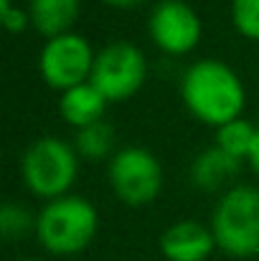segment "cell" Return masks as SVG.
Instances as JSON below:
<instances>
[{"label":"cell","instance_id":"obj_7","mask_svg":"<svg viewBox=\"0 0 259 261\" xmlns=\"http://www.w3.org/2000/svg\"><path fill=\"white\" fill-rule=\"evenodd\" d=\"M94 56L89 41L79 33H64L56 38H49V43L41 48L38 69L49 87L59 89L61 94L69 89L89 82Z\"/></svg>","mask_w":259,"mask_h":261},{"label":"cell","instance_id":"obj_9","mask_svg":"<svg viewBox=\"0 0 259 261\" xmlns=\"http://www.w3.org/2000/svg\"><path fill=\"white\" fill-rule=\"evenodd\" d=\"M214 249V231L198 221H178L160 236V251L168 261H206Z\"/></svg>","mask_w":259,"mask_h":261},{"label":"cell","instance_id":"obj_18","mask_svg":"<svg viewBox=\"0 0 259 261\" xmlns=\"http://www.w3.org/2000/svg\"><path fill=\"white\" fill-rule=\"evenodd\" d=\"M249 165L254 168V173L259 175V127H257V137H254V147L249 152Z\"/></svg>","mask_w":259,"mask_h":261},{"label":"cell","instance_id":"obj_12","mask_svg":"<svg viewBox=\"0 0 259 261\" xmlns=\"http://www.w3.org/2000/svg\"><path fill=\"white\" fill-rule=\"evenodd\" d=\"M239 163L242 160L226 155L224 150H219L214 145V147L203 150L193 160V165H191V180L201 190H208V193L211 190H219L221 185H226L234 175L239 173Z\"/></svg>","mask_w":259,"mask_h":261},{"label":"cell","instance_id":"obj_13","mask_svg":"<svg viewBox=\"0 0 259 261\" xmlns=\"http://www.w3.org/2000/svg\"><path fill=\"white\" fill-rule=\"evenodd\" d=\"M254 137H257V127L239 117V119H231L216 129V147L237 160H244V158L249 160V152L254 147Z\"/></svg>","mask_w":259,"mask_h":261},{"label":"cell","instance_id":"obj_10","mask_svg":"<svg viewBox=\"0 0 259 261\" xmlns=\"http://www.w3.org/2000/svg\"><path fill=\"white\" fill-rule=\"evenodd\" d=\"M79 10H82V0H31L28 18L41 36L56 38L69 33Z\"/></svg>","mask_w":259,"mask_h":261},{"label":"cell","instance_id":"obj_16","mask_svg":"<svg viewBox=\"0 0 259 261\" xmlns=\"http://www.w3.org/2000/svg\"><path fill=\"white\" fill-rule=\"evenodd\" d=\"M31 228V216L18 203H5L0 208V233L5 239H20Z\"/></svg>","mask_w":259,"mask_h":261},{"label":"cell","instance_id":"obj_6","mask_svg":"<svg viewBox=\"0 0 259 261\" xmlns=\"http://www.w3.org/2000/svg\"><path fill=\"white\" fill-rule=\"evenodd\" d=\"M109 185L127 205L150 203L163 188V168L143 147H122L109 163Z\"/></svg>","mask_w":259,"mask_h":261},{"label":"cell","instance_id":"obj_8","mask_svg":"<svg viewBox=\"0 0 259 261\" xmlns=\"http://www.w3.org/2000/svg\"><path fill=\"white\" fill-rule=\"evenodd\" d=\"M148 28L155 46L171 56L193 51L201 41V20L183 0H160L150 13Z\"/></svg>","mask_w":259,"mask_h":261},{"label":"cell","instance_id":"obj_5","mask_svg":"<svg viewBox=\"0 0 259 261\" xmlns=\"http://www.w3.org/2000/svg\"><path fill=\"white\" fill-rule=\"evenodd\" d=\"M145 74H148V64L143 51L130 41H114L107 43L94 56L89 84L107 101H120L132 96L143 87Z\"/></svg>","mask_w":259,"mask_h":261},{"label":"cell","instance_id":"obj_3","mask_svg":"<svg viewBox=\"0 0 259 261\" xmlns=\"http://www.w3.org/2000/svg\"><path fill=\"white\" fill-rule=\"evenodd\" d=\"M97 211L79 195L49 200L36 218V236L41 246L56 256H74L84 251L97 233Z\"/></svg>","mask_w":259,"mask_h":261},{"label":"cell","instance_id":"obj_17","mask_svg":"<svg viewBox=\"0 0 259 261\" xmlns=\"http://www.w3.org/2000/svg\"><path fill=\"white\" fill-rule=\"evenodd\" d=\"M28 20H31V18H28L20 8H10V10H5V13H3V23L8 25V31H10V33H20V31L28 25Z\"/></svg>","mask_w":259,"mask_h":261},{"label":"cell","instance_id":"obj_15","mask_svg":"<svg viewBox=\"0 0 259 261\" xmlns=\"http://www.w3.org/2000/svg\"><path fill=\"white\" fill-rule=\"evenodd\" d=\"M231 20L242 36L259 41V0H231Z\"/></svg>","mask_w":259,"mask_h":261},{"label":"cell","instance_id":"obj_19","mask_svg":"<svg viewBox=\"0 0 259 261\" xmlns=\"http://www.w3.org/2000/svg\"><path fill=\"white\" fill-rule=\"evenodd\" d=\"M104 3H109V5H114V8H135V5H140V3H145V0H104Z\"/></svg>","mask_w":259,"mask_h":261},{"label":"cell","instance_id":"obj_11","mask_svg":"<svg viewBox=\"0 0 259 261\" xmlns=\"http://www.w3.org/2000/svg\"><path fill=\"white\" fill-rule=\"evenodd\" d=\"M59 109H61V117L69 124L84 129V127L94 124V122H102L104 109H107V99L91 87L89 82H84V84H79V87H74L61 94Z\"/></svg>","mask_w":259,"mask_h":261},{"label":"cell","instance_id":"obj_2","mask_svg":"<svg viewBox=\"0 0 259 261\" xmlns=\"http://www.w3.org/2000/svg\"><path fill=\"white\" fill-rule=\"evenodd\" d=\"M216 246L234 256L249 259L259 254V190L252 185L229 188L211 216Z\"/></svg>","mask_w":259,"mask_h":261},{"label":"cell","instance_id":"obj_14","mask_svg":"<svg viewBox=\"0 0 259 261\" xmlns=\"http://www.w3.org/2000/svg\"><path fill=\"white\" fill-rule=\"evenodd\" d=\"M112 142H114V135H112V127L102 119V122H94L84 129L77 132V152L84 155L89 160H99L104 158L109 150H112Z\"/></svg>","mask_w":259,"mask_h":261},{"label":"cell","instance_id":"obj_4","mask_svg":"<svg viewBox=\"0 0 259 261\" xmlns=\"http://www.w3.org/2000/svg\"><path fill=\"white\" fill-rule=\"evenodd\" d=\"M20 173L33 195L64 198L77 177V152L59 137H41L23 152Z\"/></svg>","mask_w":259,"mask_h":261},{"label":"cell","instance_id":"obj_1","mask_svg":"<svg viewBox=\"0 0 259 261\" xmlns=\"http://www.w3.org/2000/svg\"><path fill=\"white\" fill-rule=\"evenodd\" d=\"M180 96L193 117L216 129L239 119L244 107V87L239 76L219 59H201L191 64L180 82Z\"/></svg>","mask_w":259,"mask_h":261},{"label":"cell","instance_id":"obj_20","mask_svg":"<svg viewBox=\"0 0 259 261\" xmlns=\"http://www.w3.org/2000/svg\"><path fill=\"white\" fill-rule=\"evenodd\" d=\"M18 261H36V259H18Z\"/></svg>","mask_w":259,"mask_h":261}]
</instances>
